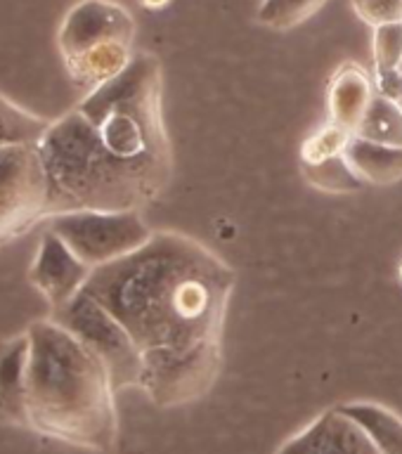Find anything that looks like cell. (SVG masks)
I'll use <instances>...</instances> for the list:
<instances>
[{"mask_svg":"<svg viewBox=\"0 0 402 454\" xmlns=\"http://www.w3.org/2000/svg\"><path fill=\"white\" fill-rule=\"evenodd\" d=\"M398 275H400V282H402V261H400V270H398Z\"/></svg>","mask_w":402,"mask_h":454,"instance_id":"cell-22","label":"cell"},{"mask_svg":"<svg viewBox=\"0 0 402 454\" xmlns=\"http://www.w3.org/2000/svg\"><path fill=\"white\" fill-rule=\"evenodd\" d=\"M99 147L162 197L173 177V147L163 121V69L152 52H135L119 76L76 105Z\"/></svg>","mask_w":402,"mask_h":454,"instance_id":"cell-3","label":"cell"},{"mask_svg":"<svg viewBox=\"0 0 402 454\" xmlns=\"http://www.w3.org/2000/svg\"><path fill=\"white\" fill-rule=\"evenodd\" d=\"M346 159L365 183L386 187L402 180V147H390L353 135L346 149Z\"/></svg>","mask_w":402,"mask_h":454,"instance_id":"cell-11","label":"cell"},{"mask_svg":"<svg viewBox=\"0 0 402 454\" xmlns=\"http://www.w3.org/2000/svg\"><path fill=\"white\" fill-rule=\"evenodd\" d=\"M48 317L74 333L105 364L116 393L140 383L142 360L133 336L91 294L81 291L74 301L50 310Z\"/></svg>","mask_w":402,"mask_h":454,"instance_id":"cell-5","label":"cell"},{"mask_svg":"<svg viewBox=\"0 0 402 454\" xmlns=\"http://www.w3.org/2000/svg\"><path fill=\"white\" fill-rule=\"evenodd\" d=\"M27 332L28 431L91 452H112L119 414L105 364L52 317L34 319Z\"/></svg>","mask_w":402,"mask_h":454,"instance_id":"cell-2","label":"cell"},{"mask_svg":"<svg viewBox=\"0 0 402 454\" xmlns=\"http://www.w3.org/2000/svg\"><path fill=\"white\" fill-rule=\"evenodd\" d=\"M91 275V265H85L67 247V241L59 234H55L52 230L43 234L34 262L28 268V282L34 284L38 294L45 298L50 310L74 301L85 289V282Z\"/></svg>","mask_w":402,"mask_h":454,"instance_id":"cell-7","label":"cell"},{"mask_svg":"<svg viewBox=\"0 0 402 454\" xmlns=\"http://www.w3.org/2000/svg\"><path fill=\"white\" fill-rule=\"evenodd\" d=\"M358 137L382 142L390 147H402V105L382 92H376L374 102L365 114L360 128L355 130Z\"/></svg>","mask_w":402,"mask_h":454,"instance_id":"cell-15","label":"cell"},{"mask_svg":"<svg viewBox=\"0 0 402 454\" xmlns=\"http://www.w3.org/2000/svg\"><path fill=\"white\" fill-rule=\"evenodd\" d=\"M275 454H382V450L355 419L334 407L282 442Z\"/></svg>","mask_w":402,"mask_h":454,"instance_id":"cell-8","label":"cell"},{"mask_svg":"<svg viewBox=\"0 0 402 454\" xmlns=\"http://www.w3.org/2000/svg\"><path fill=\"white\" fill-rule=\"evenodd\" d=\"M45 223L92 270L130 255L154 237L142 211H71Z\"/></svg>","mask_w":402,"mask_h":454,"instance_id":"cell-6","label":"cell"},{"mask_svg":"<svg viewBox=\"0 0 402 454\" xmlns=\"http://www.w3.org/2000/svg\"><path fill=\"white\" fill-rule=\"evenodd\" d=\"M327 0H263L258 7V24L275 31H291L319 12Z\"/></svg>","mask_w":402,"mask_h":454,"instance_id":"cell-17","label":"cell"},{"mask_svg":"<svg viewBox=\"0 0 402 454\" xmlns=\"http://www.w3.org/2000/svg\"><path fill=\"white\" fill-rule=\"evenodd\" d=\"M355 14L369 27L402 21V0H351Z\"/></svg>","mask_w":402,"mask_h":454,"instance_id":"cell-20","label":"cell"},{"mask_svg":"<svg viewBox=\"0 0 402 454\" xmlns=\"http://www.w3.org/2000/svg\"><path fill=\"white\" fill-rule=\"evenodd\" d=\"M43 220H48V215L38 208L0 197V248L31 232Z\"/></svg>","mask_w":402,"mask_h":454,"instance_id":"cell-19","label":"cell"},{"mask_svg":"<svg viewBox=\"0 0 402 454\" xmlns=\"http://www.w3.org/2000/svg\"><path fill=\"white\" fill-rule=\"evenodd\" d=\"M50 128V119L28 112L5 92H0V149L12 145H41Z\"/></svg>","mask_w":402,"mask_h":454,"instance_id":"cell-14","label":"cell"},{"mask_svg":"<svg viewBox=\"0 0 402 454\" xmlns=\"http://www.w3.org/2000/svg\"><path fill=\"white\" fill-rule=\"evenodd\" d=\"M28 332L0 339V424L28 428L27 414V369Z\"/></svg>","mask_w":402,"mask_h":454,"instance_id":"cell-9","label":"cell"},{"mask_svg":"<svg viewBox=\"0 0 402 454\" xmlns=\"http://www.w3.org/2000/svg\"><path fill=\"white\" fill-rule=\"evenodd\" d=\"M301 173L305 183L325 194H355L365 184V180L348 163L346 154L319 163H301Z\"/></svg>","mask_w":402,"mask_h":454,"instance_id":"cell-16","label":"cell"},{"mask_svg":"<svg viewBox=\"0 0 402 454\" xmlns=\"http://www.w3.org/2000/svg\"><path fill=\"white\" fill-rule=\"evenodd\" d=\"M351 140H353L351 130L329 121L327 126L315 130L311 137H305V142L301 145V163H319L334 159V156L346 154Z\"/></svg>","mask_w":402,"mask_h":454,"instance_id":"cell-18","label":"cell"},{"mask_svg":"<svg viewBox=\"0 0 402 454\" xmlns=\"http://www.w3.org/2000/svg\"><path fill=\"white\" fill-rule=\"evenodd\" d=\"M339 407L367 431L382 454H402V417L396 411L376 403H348Z\"/></svg>","mask_w":402,"mask_h":454,"instance_id":"cell-13","label":"cell"},{"mask_svg":"<svg viewBox=\"0 0 402 454\" xmlns=\"http://www.w3.org/2000/svg\"><path fill=\"white\" fill-rule=\"evenodd\" d=\"M140 3L147 7V10H163V7L169 5L170 0H140Z\"/></svg>","mask_w":402,"mask_h":454,"instance_id":"cell-21","label":"cell"},{"mask_svg":"<svg viewBox=\"0 0 402 454\" xmlns=\"http://www.w3.org/2000/svg\"><path fill=\"white\" fill-rule=\"evenodd\" d=\"M237 272L194 237L162 230L142 248L92 270L85 294L140 350L138 388L156 407L197 403L218 381Z\"/></svg>","mask_w":402,"mask_h":454,"instance_id":"cell-1","label":"cell"},{"mask_svg":"<svg viewBox=\"0 0 402 454\" xmlns=\"http://www.w3.org/2000/svg\"><path fill=\"white\" fill-rule=\"evenodd\" d=\"M135 20L114 0H78L57 28V48L74 85L95 90L133 59Z\"/></svg>","mask_w":402,"mask_h":454,"instance_id":"cell-4","label":"cell"},{"mask_svg":"<svg viewBox=\"0 0 402 454\" xmlns=\"http://www.w3.org/2000/svg\"><path fill=\"white\" fill-rule=\"evenodd\" d=\"M400 76H402V71H400ZM398 102H400V105H402V92H400V99H398Z\"/></svg>","mask_w":402,"mask_h":454,"instance_id":"cell-23","label":"cell"},{"mask_svg":"<svg viewBox=\"0 0 402 454\" xmlns=\"http://www.w3.org/2000/svg\"><path fill=\"white\" fill-rule=\"evenodd\" d=\"M374 98V85L369 81L367 71L362 69L360 64L346 62L336 69V74L327 85L329 119H332V123L343 126L355 135Z\"/></svg>","mask_w":402,"mask_h":454,"instance_id":"cell-10","label":"cell"},{"mask_svg":"<svg viewBox=\"0 0 402 454\" xmlns=\"http://www.w3.org/2000/svg\"><path fill=\"white\" fill-rule=\"evenodd\" d=\"M376 88L390 99H400L402 92V21L374 28Z\"/></svg>","mask_w":402,"mask_h":454,"instance_id":"cell-12","label":"cell"}]
</instances>
